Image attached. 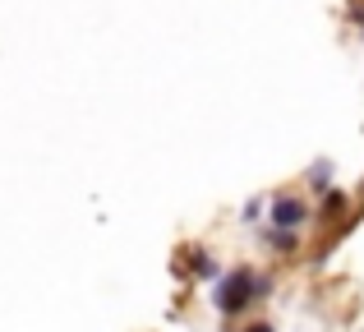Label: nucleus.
I'll list each match as a JSON object with an SVG mask.
<instances>
[{"mask_svg": "<svg viewBox=\"0 0 364 332\" xmlns=\"http://www.w3.org/2000/svg\"><path fill=\"white\" fill-rule=\"evenodd\" d=\"M267 287H272L267 277H258V272H249V268H235V272H226V277H222V287L213 291V300H217L222 314H240L249 300H263Z\"/></svg>", "mask_w": 364, "mask_h": 332, "instance_id": "nucleus-1", "label": "nucleus"}, {"mask_svg": "<svg viewBox=\"0 0 364 332\" xmlns=\"http://www.w3.org/2000/svg\"><path fill=\"white\" fill-rule=\"evenodd\" d=\"M304 217H309V208H304L295 194L272 198V226H277V231H295V226H300Z\"/></svg>", "mask_w": 364, "mask_h": 332, "instance_id": "nucleus-2", "label": "nucleus"}, {"mask_svg": "<svg viewBox=\"0 0 364 332\" xmlns=\"http://www.w3.org/2000/svg\"><path fill=\"white\" fill-rule=\"evenodd\" d=\"M194 272H198V277H217V259L203 254V250H194Z\"/></svg>", "mask_w": 364, "mask_h": 332, "instance_id": "nucleus-3", "label": "nucleus"}, {"mask_svg": "<svg viewBox=\"0 0 364 332\" xmlns=\"http://www.w3.org/2000/svg\"><path fill=\"white\" fill-rule=\"evenodd\" d=\"M272 245L277 250H295V231H272Z\"/></svg>", "mask_w": 364, "mask_h": 332, "instance_id": "nucleus-4", "label": "nucleus"}, {"mask_svg": "<svg viewBox=\"0 0 364 332\" xmlns=\"http://www.w3.org/2000/svg\"><path fill=\"white\" fill-rule=\"evenodd\" d=\"M314 180H318V185H314V189H323V185H328V180H332V166H328V162H318V166H314Z\"/></svg>", "mask_w": 364, "mask_h": 332, "instance_id": "nucleus-5", "label": "nucleus"}, {"mask_svg": "<svg viewBox=\"0 0 364 332\" xmlns=\"http://www.w3.org/2000/svg\"><path fill=\"white\" fill-rule=\"evenodd\" d=\"M350 18H355V23H364V5H355V9H350Z\"/></svg>", "mask_w": 364, "mask_h": 332, "instance_id": "nucleus-6", "label": "nucleus"}, {"mask_svg": "<svg viewBox=\"0 0 364 332\" xmlns=\"http://www.w3.org/2000/svg\"><path fill=\"white\" fill-rule=\"evenodd\" d=\"M249 332H272V328H267V323H258V328H249Z\"/></svg>", "mask_w": 364, "mask_h": 332, "instance_id": "nucleus-7", "label": "nucleus"}]
</instances>
